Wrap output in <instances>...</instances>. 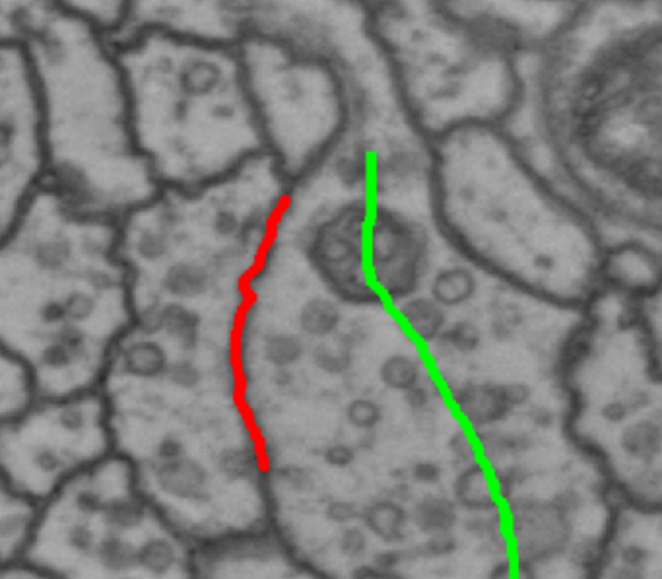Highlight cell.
Segmentation results:
<instances>
[{
    "mask_svg": "<svg viewBox=\"0 0 662 579\" xmlns=\"http://www.w3.org/2000/svg\"><path fill=\"white\" fill-rule=\"evenodd\" d=\"M131 321L117 223L45 187L0 239V347L38 397H61L97 390Z\"/></svg>",
    "mask_w": 662,
    "mask_h": 579,
    "instance_id": "cell-1",
    "label": "cell"
},
{
    "mask_svg": "<svg viewBox=\"0 0 662 579\" xmlns=\"http://www.w3.org/2000/svg\"><path fill=\"white\" fill-rule=\"evenodd\" d=\"M18 43L38 95L45 187L117 223L158 187L136 151L115 43L71 2H24Z\"/></svg>",
    "mask_w": 662,
    "mask_h": 579,
    "instance_id": "cell-2",
    "label": "cell"
},
{
    "mask_svg": "<svg viewBox=\"0 0 662 579\" xmlns=\"http://www.w3.org/2000/svg\"><path fill=\"white\" fill-rule=\"evenodd\" d=\"M136 151L158 189L216 182L260 158L241 51L231 43L126 28L115 40Z\"/></svg>",
    "mask_w": 662,
    "mask_h": 579,
    "instance_id": "cell-3",
    "label": "cell"
},
{
    "mask_svg": "<svg viewBox=\"0 0 662 579\" xmlns=\"http://www.w3.org/2000/svg\"><path fill=\"white\" fill-rule=\"evenodd\" d=\"M262 156L190 189H156L117 220L133 313L183 311L236 323L269 239L272 208L255 195Z\"/></svg>",
    "mask_w": 662,
    "mask_h": 579,
    "instance_id": "cell-4",
    "label": "cell"
},
{
    "mask_svg": "<svg viewBox=\"0 0 662 579\" xmlns=\"http://www.w3.org/2000/svg\"><path fill=\"white\" fill-rule=\"evenodd\" d=\"M45 189L38 95L24 48L0 41V239Z\"/></svg>",
    "mask_w": 662,
    "mask_h": 579,
    "instance_id": "cell-5",
    "label": "cell"
},
{
    "mask_svg": "<svg viewBox=\"0 0 662 579\" xmlns=\"http://www.w3.org/2000/svg\"><path fill=\"white\" fill-rule=\"evenodd\" d=\"M370 218V205L352 199L317 224L308 238L309 261L344 302L365 303L379 298L365 257Z\"/></svg>",
    "mask_w": 662,
    "mask_h": 579,
    "instance_id": "cell-6",
    "label": "cell"
},
{
    "mask_svg": "<svg viewBox=\"0 0 662 579\" xmlns=\"http://www.w3.org/2000/svg\"><path fill=\"white\" fill-rule=\"evenodd\" d=\"M371 282L379 298L403 302L422 286L430 262L427 231L391 207L371 208L365 238Z\"/></svg>",
    "mask_w": 662,
    "mask_h": 579,
    "instance_id": "cell-7",
    "label": "cell"
},
{
    "mask_svg": "<svg viewBox=\"0 0 662 579\" xmlns=\"http://www.w3.org/2000/svg\"><path fill=\"white\" fill-rule=\"evenodd\" d=\"M509 529L523 562L546 564L563 555L571 542V524L550 502L509 504Z\"/></svg>",
    "mask_w": 662,
    "mask_h": 579,
    "instance_id": "cell-8",
    "label": "cell"
},
{
    "mask_svg": "<svg viewBox=\"0 0 662 579\" xmlns=\"http://www.w3.org/2000/svg\"><path fill=\"white\" fill-rule=\"evenodd\" d=\"M148 471H152L154 486L169 500L203 504L210 498V473L205 463L190 453L179 459L152 463Z\"/></svg>",
    "mask_w": 662,
    "mask_h": 579,
    "instance_id": "cell-9",
    "label": "cell"
},
{
    "mask_svg": "<svg viewBox=\"0 0 662 579\" xmlns=\"http://www.w3.org/2000/svg\"><path fill=\"white\" fill-rule=\"evenodd\" d=\"M451 401L466 426L486 430L504 422L513 413L505 401L501 383L466 381L451 390Z\"/></svg>",
    "mask_w": 662,
    "mask_h": 579,
    "instance_id": "cell-10",
    "label": "cell"
},
{
    "mask_svg": "<svg viewBox=\"0 0 662 579\" xmlns=\"http://www.w3.org/2000/svg\"><path fill=\"white\" fill-rule=\"evenodd\" d=\"M453 493L458 506L470 514H492L499 509L501 502L497 496L496 486L492 483V475L480 459L461 468Z\"/></svg>",
    "mask_w": 662,
    "mask_h": 579,
    "instance_id": "cell-11",
    "label": "cell"
},
{
    "mask_svg": "<svg viewBox=\"0 0 662 579\" xmlns=\"http://www.w3.org/2000/svg\"><path fill=\"white\" fill-rule=\"evenodd\" d=\"M35 397L30 375L0 347V424L25 411Z\"/></svg>",
    "mask_w": 662,
    "mask_h": 579,
    "instance_id": "cell-12",
    "label": "cell"
},
{
    "mask_svg": "<svg viewBox=\"0 0 662 579\" xmlns=\"http://www.w3.org/2000/svg\"><path fill=\"white\" fill-rule=\"evenodd\" d=\"M399 319L406 333L418 342H434L447 327V313L427 296H411L399 303Z\"/></svg>",
    "mask_w": 662,
    "mask_h": 579,
    "instance_id": "cell-13",
    "label": "cell"
},
{
    "mask_svg": "<svg viewBox=\"0 0 662 579\" xmlns=\"http://www.w3.org/2000/svg\"><path fill=\"white\" fill-rule=\"evenodd\" d=\"M478 290V280L466 267H447L442 269L430 285V298L443 310H453L470 302Z\"/></svg>",
    "mask_w": 662,
    "mask_h": 579,
    "instance_id": "cell-14",
    "label": "cell"
},
{
    "mask_svg": "<svg viewBox=\"0 0 662 579\" xmlns=\"http://www.w3.org/2000/svg\"><path fill=\"white\" fill-rule=\"evenodd\" d=\"M365 525L371 533H375L379 539L385 540L386 545H396L404 539L406 525L411 521L408 511L399 502L383 500L373 502L363 509Z\"/></svg>",
    "mask_w": 662,
    "mask_h": 579,
    "instance_id": "cell-15",
    "label": "cell"
},
{
    "mask_svg": "<svg viewBox=\"0 0 662 579\" xmlns=\"http://www.w3.org/2000/svg\"><path fill=\"white\" fill-rule=\"evenodd\" d=\"M177 562L179 548L166 535H151L136 547V568L151 578H167Z\"/></svg>",
    "mask_w": 662,
    "mask_h": 579,
    "instance_id": "cell-16",
    "label": "cell"
},
{
    "mask_svg": "<svg viewBox=\"0 0 662 579\" xmlns=\"http://www.w3.org/2000/svg\"><path fill=\"white\" fill-rule=\"evenodd\" d=\"M411 519L420 533L434 535V533L451 531L458 521L457 506L445 496L432 494L414 504Z\"/></svg>",
    "mask_w": 662,
    "mask_h": 579,
    "instance_id": "cell-17",
    "label": "cell"
},
{
    "mask_svg": "<svg viewBox=\"0 0 662 579\" xmlns=\"http://www.w3.org/2000/svg\"><path fill=\"white\" fill-rule=\"evenodd\" d=\"M662 430L659 416L653 421H639L625 426L620 436L622 452L638 461H654L661 455Z\"/></svg>",
    "mask_w": 662,
    "mask_h": 579,
    "instance_id": "cell-18",
    "label": "cell"
},
{
    "mask_svg": "<svg viewBox=\"0 0 662 579\" xmlns=\"http://www.w3.org/2000/svg\"><path fill=\"white\" fill-rule=\"evenodd\" d=\"M95 564L105 573L121 576L136 568V547L121 533L110 531L97 539L94 548Z\"/></svg>",
    "mask_w": 662,
    "mask_h": 579,
    "instance_id": "cell-19",
    "label": "cell"
},
{
    "mask_svg": "<svg viewBox=\"0 0 662 579\" xmlns=\"http://www.w3.org/2000/svg\"><path fill=\"white\" fill-rule=\"evenodd\" d=\"M306 354V342L292 331H269L260 337V356L275 370L290 368Z\"/></svg>",
    "mask_w": 662,
    "mask_h": 579,
    "instance_id": "cell-20",
    "label": "cell"
},
{
    "mask_svg": "<svg viewBox=\"0 0 662 579\" xmlns=\"http://www.w3.org/2000/svg\"><path fill=\"white\" fill-rule=\"evenodd\" d=\"M474 442L478 452L484 453L486 459L499 461L504 457H519L535 447V440L520 432H504V430H478L474 434Z\"/></svg>",
    "mask_w": 662,
    "mask_h": 579,
    "instance_id": "cell-21",
    "label": "cell"
},
{
    "mask_svg": "<svg viewBox=\"0 0 662 579\" xmlns=\"http://www.w3.org/2000/svg\"><path fill=\"white\" fill-rule=\"evenodd\" d=\"M379 380L386 390L406 393L424 380V362L406 352H396L379 365Z\"/></svg>",
    "mask_w": 662,
    "mask_h": 579,
    "instance_id": "cell-22",
    "label": "cell"
},
{
    "mask_svg": "<svg viewBox=\"0 0 662 579\" xmlns=\"http://www.w3.org/2000/svg\"><path fill=\"white\" fill-rule=\"evenodd\" d=\"M340 323H342V311L337 302H332L329 298H311L301 308V331L309 337L329 339L339 331Z\"/></svg>",
    "mask_w": 662,
    "mask_h": 579,
    "instance_id": "cell-23",
    "label": "cell"
},
{
    "mask_svg": "<svg viewBox=\"0 0 662 579\" xmlns=\"http://www.w3.org/2000/svg\"><path fill=\"white\" fill-rule=\"evenodd\" d=\"M103 521L111 531H135L146 519V504L136 496H113L103 502Z\"/></svg>",
    "mask_w": 662,
    "mask_h": 579,
    "instance_id": "cell-24",
    "label": "cell"
},
{
    "mask_svg": "<svg viewBox=\"0 0 662 579\" xmlns=\"http://www.w3.org/2000/svg\"><path fill=\"white\" fill-rule=\"evenodd\" d=\"M214 467L218 468L221 475L228 476L229 480H244L257 473L259 455L251 442L224 445L214 457Z\"/></svg>",
    "mask_w": 662,
    "mask_h": 579,
    "instance_id": "cell-25",
    "label": "cell"
},
{
    "mask_svg": "<svg viewBox=\"0 0 662 579\" xmlns=\"http://www.w3.org/2000/svg\"><path fill=\"white\" fill-rule=\"evenodd\" d=\"M373 169L371 152L365 144H354L352 148L342 152L334 162V174L342 187L360 189L370 179Z\"/></svg>",
    "mask_w": 662,
    "mask_h": 579,
    "instance_id": "cell-26",
    "label": "cell"
},
{
    "mask_svg": "<svg viewBox=\"0 0 662 579\" xmlns=\"http://www.w3.org/2000/svg\"><path fill=\"white\" fill-rule=\"evenodd\" d=\"M418 158L411 151H394L385 158L373 164L375 169V183L383 193L396 189L401 183L408 182L412 175L416 174Z\"/></svg>",
    "mask_w": 662,
    "mask_h": 579,
    "instance_id": "cell-27",
    "label": "cell"
},
{
    "mask_svg": "<svg viewBox=\"0 0 662 579\" xmlns=\"http://www.w3.org/2000/svg\"><path fill=\"white\" fill-rule=\"evenodd\" d=\"M352 344L339 337L331 342H319L313 349V362L327 375H342L352 368Z\"/></svg>",
    "mask_w": 662,
    "mask_h": 579,
    "instance_id": "cell-28",
    "label": "cell"
},
{
    "mask_svg": "<svg viewBox=\"0 0 662 579\" xmlns=\"http://www.w3.org/2000/svg\"><path fill=\"white\" fill-rule=\"evenodd\" d=\"M439 339H445L458 354H473L482 344L480 329L470 319H458Z\"/></svg>",
    "mask_w": 662,
    "mask_h": 579,
    "instance_id": "cell-29",
    "label": "cell"
},
{
    "mask_svg": "<svg viewBox=\"0 0 662 579\" xmlns=\"http://www.w3.org/2000/svg\"><path fill=\"white\" fill-rule=\"evenodd\" d=\"M350 426L362 432H373L383 421V411L373 399L358 397L346 409Z\"/></svg>",
    "mask_w": 662,
    "mask_h": 579,
    "instance_id": "cell-30",
    "label": "cell"
},
{
    "mask_svg": "<svg viewBox=\"0 0 662 579\" xmlns=\"http://www.w3.org/2000/svg\"><path fill=\"white\" fill-rule=\"evenodd\" d=\"M442 397V387H439L437 381L422 380L418 385H414L412 390L404 393V403L416 413H427V409H432V405H434L435 399Z\"/></svg>",
    "mask_w": 662,
    "mask_h": 579,
    "instance_id": "cell-31",
    "label": "cell"
},
{
    "mask_svg": "<svg viewBox=\"0 0 662 579\" xmlns=\"http://www.w3.org/2000/svg\"><path fill=\"white\" fill-rule=\"evenodd\" d=\"M447 445H449L451 459L455 467L465 468L473 465L474 461H478V445L474 442L473 436L466 434V430H457L449 437Z\"/></svg>",
    "mask_w": 662,
    "mask_h": 579,
    "instance_id": "cell-32",
    "label": "cell"
},
{
    "mask_svg": "<svg viewBox=\"0 0 662 579\" xmlns=\"http://www.w3.org/2000/svg\"><path fill=\"white\" fill-rule=\"evenodd\" d=\"M66 547L72 552H76V555L84 556L90 555V552H94L95 542H97V537H95V531L86 524V521H74V524L66 529Z\"/></svg>",
    "mask_w": 662,
    "mask_h": 579,
    "instance_id": "cell-33",
    "label": "cell"
},
{
    "mask_svg": "<svg viewBox=\"0 0 662 579\" xmlns=\"http://www.w3.org/2000/svg\"><path fill=\"white\" fill-rule=\"evenodd\" d=\"M103 502H105V498H103L102 493L95 490L92 486H84V488H79L74 493V508H76L80 516H100L103 509Z\"/></svg>",
    "mask_w": 662,
    "mask_h": 579,
    "instance_id": "cell-34",
    "label": "cell"
},
{
    "mask_svg": "<svg viewBox=\"0 0 662 579\" xmlns=\"http://www.w3.org/2000/svg\"><path fill=\"white\" fill-rule=\"evenodd\" d=\"M278 476L293 493H306L313 488L316 480L308 468L298 467V465H288V467L278 468Z\"/></svg>",
    "mask_w": 662,
    "mask_h": 579,
    "instance_id": "cell-35",
    "label": "cell"
},
{
    "mask_svg": "<svg viewBox=\"0 0 662 579\" xmlns=\"http://www.w3.org/2000/svg\"><path fill=\"white\" fill-rule=\"evenodd\" d=\"M488 579H537V573L532 564L520 560L519 566L515 568L509 560H501L489 570Z\"/></svg>",
    "mask_w": 662,
    "mask_h": 579,
    "instance_id": "cell-36",
    "label": "cell"
},
{
    "mask_svg": "<svg viewBox=\"0 0 662 579\" xmlns=\"http://www.w3.org/2000/svg\"><path fill=\"white\" fill-rule=\"evenodd\" d=\"M457 545V537L453 533H434V535H430V539L424 545V556L443 558V556H449L451 552H455Z\"/></svg>",
    "mask_w": 662,
    "mask_h": 579,
    "instance_id": "cell-37",
    "label": "cell"
},
{
    "mask_svg": "<svg viewBox=\"0 0 662 579\" xmlns=\"http://www.w3.org/2000/svg\"><path fill=\"white\" fill-rule=\"evenodd\" d=\"M550 504L556 511H560L561 516H573L583 508V494L576 488H563L560 493L554 494Z\"/></svg>",
    "mask_w": 662,
    "mask_h": 579,
    "instance_id": "cell-38",
    "label": "cell"
},
{
    "mask_svg": "<svg viewBox=\"0 0 662 579\" xmlns=\"http://www.w3.org/2000/svg\"><path fill=\"white\" fill-rule=\"evenodd\" d=\"M340 552L348 558H360L368 550V537L362 529H344L339 539Z\"/></svg>",
    "mask_w": 662,
    "mask_h": 579,
    "instance_id": "cell-39",
    "label": "cell"
},
{
    "mask_svg": "<svg viewBox=\"0 0 662 579\" xmlns=\"http://www.w3.org/2000/svg\"><path fill=\"white\" fill-rule=\"evenodd\" d=\"M600 542L599 539H583L577 542L576 547L571 548L569 560L576 566H592L599 560Z\"/></svg>",
    "mask_w": 662,
    "mask_h": 579,
    "instance_id": "cell-40",
    "label": "cell"
},
{
    "mask_svg": "<svg viewBox=\"0 0 662 579\" xmlns=\"http://www.w3.org/2000/svg\"><path fill=\"white\" fill-rule=\"evenodd\" d=\"M360 516H362V511L355 506L354 502H331L324 508V517L339 525L350 524V521H354Z\"/></svg>",
    "mask_w": 662,
    "mask_h": 579,
    "instance_id": "cell-41",
    "label": "cell"
},
{
    "mask_svg": "<svg viewBox=\"0 0 662 579\" xmlns=\"http://www.w3.org/2000/svg\"><path fill=\"white\" fill-rule=\"evenodd\" d=\"M323 459L329 467L346 468L354 461V449H352V445L342 444V442L331 444L324 449Z\"/></svg>",
    "mask_w": 662,
    "mask_h": 579,
    "instance_id": "cell-42",
    "label": "cell"
},
{
    "mask_svg": "<svg viewBox=\"0 0 662 579\" xmlns=\"http://www.w3.org/2000/svg\"><path fill=\"white\" fill-rule=\"evenodd\" d=\"M501 387H504L505 401H507V405L511 411H515L517 406L527 405L530 397H532L530 385L523 383V381H507V383H501Z\"/></svg>",
    "mask_w": 662,
    "mask_h": 579,
    "instance_id": "cell-43",
    "label": "cell"
},
{
    "mask_svg": "<svg viewBox=\"0 0 662 579\" xmlns=\"http://www.w3.org/2000/svg\"><path fill=\"white\" fill-rule=\"evenodd\" d=\"M443 471L434 461H418L412 467L411 476L418 485H437L442 480Z\"/></svg>",
    "mask_w": 662,
    "mask_h": 579,
    "instance_id": "cell-44",
    "label": "cell"
},
{
    "mask_svg": "<svg viewBox=\"0 0 662 579\" xmlns=\"http://www.w3.org/2000/svg\"><path fill=\"white\" fill-rule=\"evenodd\" d=\"M630 409L623 403V399H612L600 409V418L608 424H622L630 418Z\"/></svg>",
    "mask_w": 662,
    "mask_h": 579,
    "instance_id": "cell-45",
    "label": "cell"
},
{
    "mask_svg": "<svg viewBox=\"0 0 662 579\" xmlns=\"http://www.w3.org/2000/svg\"><path fill=\"white\" fill-rule=\"evenodd\" d=\"M24 516H20V514H7V516L0 517V539H14L24 531Z\"/></svg>",
    "mask_w": 662,
    "mask_h": 579,
    "instance_id": "cell-46",
    "label": "cell"
},
{
    "mask_svg": "<svg viewBox=\"0 0 662 579\" xmlns=\"http://www.w3.org/2000/svg\"><path fill=\"white\" fill-rule=\"evenodd\" d=\"M620 560H622L623 566H630V568H639V570H643V566H645L647 560H649V552H647L645 548L643 547L630 545V547L622 548V552H620Z\"/></svg>",
    "mask_w": 662,
    "mask_h": 579,
    "instance_id": "cell-47",
    "label": "cell"
},
{
    "mask_svg": "<svg viewBox=\"0 0 662 579\" xmlns=\"http://www.w3.org/2000/svg\"><path fill=\"white\" fill-rule=\"evenodd\" d=\"M401 560H403V555H401L399 550L386 548V550H381V552L375 555V564H377L375 568H379V570L393 571L394 568L401 564Z\"/></svg>",
    "mask_w": 662,
    "mask_h": 579,
    "instance_id": "cell-48",
    "label": "cell"
},
{
    "mask_svg": "<svg viewBox=\"0 0 662 579\" xmlns=\"http://www.w3.org/2000/svg\"><path fill=\"white\" fill-rule=\"evenodd\" d=\"M352 579H403L393 571L379 570L375 566H358L352 571Z\"/></svg>",
    "mask_w": 662,
    "mask_h": 579,
    "instance_id": "cell-49",
    "label": "cell"
},
{
    "mask_svg": "<svg viewBox=\"0 0 662 579\" xmlns=\"http://www.w3.org/2000/svg\"><path fill=\"white\" fill-rule=\"evenodd\" d=\"M528 418L538 428H550V426H554V421H556L552 411L546 409V406H532L530 413H528Z\"/></svg>",
    "mask_w": 662,
    "mask_h": 579,
    "instance_id": "cell-50",
    "label": "cell"
},
{
    "mask_svg": "<svg viewBox=\"0 0 662 579\" xmlns=\"http://www.w3.org/2000/svg\"><path fill=\"white\" fill-rule=\"evenodd\" d=\"M389 496H391V500L399 502V504H408L414 498V490L406 483H396L393 488H389Z\"/></svg>",
    "mask_w": 662,
    "mask_h": 579,
    "instance_id": "cell-51",
    "label": "cell"
},
{
    "mask_svg": "<svg viewBox=\"0 0 662 579\" xmlns=\"http://www.w3.org/2000/svg\"><path fill=\"white\" fill-rule=\"evenodd\" d=\"M610 579H645V571L639 570V568H630V566H618L612 571V578Z\"/></svg>",
    "mask_w": 662,
    "mask_h": 579,
    "instance_id": "cell-52",
    "label": "cell"
},
{
    "mask_svg": "<svg viewBox=\"0 0 662 579\" xmlns=\"http://www.w3.org/2000/svg\"><path fill=\"white\" fill-rule=\"evenodd\" d=\"M270 381H272V385H277L280 390H285L288 385H292L293 375L290 370H286V368H280V370H275L272 375H270Z\"/></svg>",
    "mask_w": 662,
    "mask_h": 579,
    "instance_id": "cell-53",
    "label": "cell"
},
{
    "mask_svg": "<svg viewBox=\"0 0 662 579\" xmlns=\"http://www.w3.org/2000/svg\"><path fill=\"white\" fill-rule=\"evenodd\" d=\"M0 493H2V478H0Z\"/></svg>",
    "mask_w": 662,
    "mask_h": 579,
    "instance_id": "cell-54",
    "label": "cell"
}]
</instances>
